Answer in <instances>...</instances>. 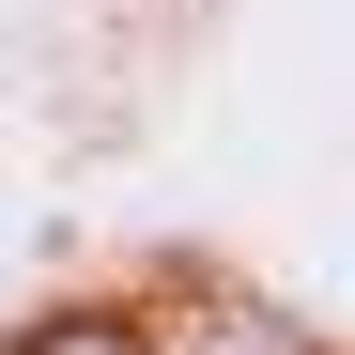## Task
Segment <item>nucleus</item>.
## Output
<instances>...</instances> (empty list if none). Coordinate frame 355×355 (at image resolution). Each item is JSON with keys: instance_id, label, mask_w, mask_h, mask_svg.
<instances>
[{"instance_id": "obj_1", "label": "nucleus", "mask_w": 355, "mask_h": 355, "mask_svg": "<svg viewBox=\"0 0 355 355\" xmlns=\"http://www.w3.org/2000/svg\"><path fill=\"white\" fill-rule=\"evenodd\" d=\"M155 355H309V340H293L278 309H248V293H232V278H201L186 309L155 324Z\"/></svg>"}, {"instance_id": "obj_2", "label": "nucleus", "mask_w": 355, "mask_h": 355, "mask_svg": "<svg viewBox=\"0 0 355 355\" xmlns=\"http://www.w3.org/2000/svg\"><path fill=\"white\" fill-rule=\"evenodd\" d=\"M16 355H155V324L139 309H46V324H16Z\"/></svg>"}]
</instances>
